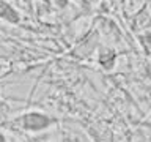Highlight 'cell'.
Masks as SVG:
<instances>
[{
  "label": "cell",
  "mask_w": 151,
  "mask_h": 142,
  "mask_svg": "<svg viewBox=\"0 0 151 142\" xmlns=\"http://www.w3.org/2000/svg\"><path fill=\"white\" fill-rule=\"evenodd\" d=\"M17 123L24 131L38 133V131H44L47 128H50V125L54 123V118H50L49 115H46L42 112L30 111V112H25L24 115L19 117Z\"/></svg>",
  "instance_id": "6da1fadb"
},
{
  "label": "cell",
  "mask_w": 151,
  "mask_h": 142,
  "mask_svg": "<svg viewBox=\"0 0 151 142\" xmlns=\"http://www.w3.org/2000/svg\"><path fill=\"white\" fill-rule=\"evenodd\" d=\"M148 2L150 0H120L118 7L126 21H131L132 17H135L139 13L148 8Z\"/></svg>",
  "instance_id": "7a4b0ae2"
},
{
  "label": "cell",
  "mask_w": 151,
  "mask_h": 142,
  "mask_svg": "<svg viewBox=\"0 0 151 142\" xmlns=\"http://www.w3.org/2000/svg\"><path fill=\"white\" fill-rule=\"evenodd\" d=\"M129 22V27L134 30L137 35L140 33H145V32H150L151 30V14H150V9L146 8L143 9L142 13H139L135 17H132Z\"/></svg>",
  "instance_id": "3957f363"
},
{
  "label": "cell",
  "mask_w": 151,
  "mask_h": 142,
  "mask_svg": "<svg viewBox=\"0 0 151 142\" xmlns=\"http://www.w3.org/2000/svg\"><path fill=\"white\" fill-rule=\"evenodd\" d=\"M98 63L102 66L104 70H113V66L116 65V51L113 47H109V46H99L98 51Z\"/></svg>",
  "instance_id": "277c9868"
},
{
  "label": "cell",
  "mask_w": 151,
  "mask_h": 142,
  "mask_svg": "<svg viewBox=\"0 0 151 142\" xmlns=\"http://www.w3.org/2000/svg\"><path fill=\"white\" fill-rule=\"evenodd\" d=\"M0 19L8 24L17 25L21 22V14L13 5H9L6 0H0Z\"/></svg>",
  "instance_id": "5b68a950"
},
{
  "label": "cell",
  "mask_w": 151,
  "mask_h": 142,
  "mask_svg": "<svg viewBox=\"0 0 151 142\" xmlns=\"http://www.w3.org/2000/svg\"><path fill=\"white\" fill-rule=\"evenodd\" d=\"M79 3H80V7H82L83 11L93 13L94 9H101L102 0H79Z\"/></svg>",
  "instance_id": "8992f818"
},
{
  "label": "cell",
  "mask_w": 151,
  "mask_h": 142,
  "mask_svg": "<svg viewBox=\"0 0 151 142\" xmlns=\"http://www.w3.org/2000/svg\"><path fill=\"white\" fill-rule=\"evenodd\" d=\"M104 2H107V3L113 5V3H118V2H120V0H104Z\"/></svg>",
  "instance_id": "52a82bcc"
},
{
  "label": "cell",
  "mask_w": 151,
  "mask_h": 142,
  "mask_svg": "<svg viewBox=\"0 0 151 142\" xmlns=\"http://www.w3.org/2000/svg\"><path fill=\"white\" fill-rule=\"evenodd\" d=\"M0 142H5V137H3L2 133H0Z\"/></svg>",
  "instance_id": "ba28073f"
},
{
  "label": "cell",
  "mask_w": 151,
  "mask_h": 142,
  "mask_svg": "<svg viewBox=\"0 0 151 142\" xmlns=\"http://www.w3.org/2000/svg\"><path fill=\"white\" fill-rule=\"evenodd\" d=\"M148 9H150V14H151V0L148 2Z\"/></svg>",
  "instance_id": "9c48e42d"
},
{
  "label": "cell",
  "mask_w": 151,
  "mask_h": 142,
  "mask_svg": "<svg viewBox=\"0 0 151 142\" xmlns=\"http://www.w3.org/2000/svg\"><path fill=\"white\" fill-rule=\"evenodd\" d=\"M146 52H148V54H150V55H151V46H150V47H148V49H146Z\"/></svg>",
  "instance_id": "30bf717a"
}]
</instances>
